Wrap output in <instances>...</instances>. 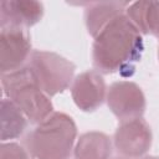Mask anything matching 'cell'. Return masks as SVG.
<instances>
[{
  "label": "cell",
  "mask_w": 159,
  "mask_h": 159,
  "mask_svg": "<svg viewBox=\"0 0 159 159\" xmlns=\"http://www.w3.org/2000/svg\"><path fill=\"white\" fill-rule=\"evenodd\" d=\"M142 52L140 31L124 12L96 36L93 62L98 70L106 73L119 71L123 77H129L134 73V63L140 60Z\"/></svg>",
  "instance_id": "6da1fadb"
},
{
  "label": "cell",
  "mask_w": 159,
  "mask_h": 159,
  "mask_svg": "<svg viewBox=\"0 0 159 159\" xmlns=\"http://www.w3.org/2000/svg\"><path fill=\"white\" fill-rule=\"evenodd\" d=\"M75 135L73 120L63 113H55L27 135L26 144L37 159H67Z\"/></svg>",
  "instance_id": "7a4b0ae2"
},
{
  "label": "cell",
  "mask_w": 159,
  "mask_h": 159,
  "mask_svg": "<svg viewBox=\"0 0 159 159\" xmlns=\"http://www.w3.org/2000/svg\"><path fill=\"white\" fill-rule=\"evenodd\" d=\"M4 92L32 122H42L52 111V104L42 93L30 68H19L2 76Z\"/></svg>",
  "instance_id": "3957f363"
},
{
  "label": "cell",
  "mask_w": 159,
  "mask_h": 159,
  "mask_svg": "<svg viewBox=\"0 0 159 159\" xmlns=\"http://www.w3.org/2000/svg\"><path fill=\"white\" fill-rule=\"evenodd\" d=\"M29 68L47 94H56L70 84L75 66L53 52L35 51Z\"/></svg>",
  "instance_id": "277c9868"
},
{
  "label": "cell",
  "mask_w": 159,
  "mask_h": 159,
  "mask_svg": "<svg viewBox=\"0 0 159 159\" xmlns=\"http://www.w3.org/2000/svg\"><path fill=\"white\" fill-rule=\"evenodd\" d=\"M108 106L122 119H133L144 112L145 102L140 88L132 82L113 83L108 92Z\"/></svg>",
  "instance_id": "5b68a950"
},
{
  "label": "cell",
  "mask_w": 159,
  "mask_h": 159,
  "mask_svg": "<svg viewBox=\"0 0 159 159\" xmlns=\"http://www.w3.org/2000/svg\"><path fill=\"white\" fill-rule=\"evenodd\" d=\"M1 71L14 72L30 52V37L25 29L1 27Z\"/></svg>",
  "instance_id": "8992f818"
},
{
  "label": "cell",
  "mask_w": 159,
  "mask_h": 159,
  "mask_svg": "<svg viewBox=\"0 0 159 159\" xmlns=\"http://www.w3.org/2000/svg\"><path fill=\"white\" fill-rule=\"evenodd\" d=\"M152 135L148 124L142 118L123 122L116 132V147L127 157H139L150 147Z\"/></svg>",
  "instance_id": "52a82bcc"
},
{
  "label": "cell",
  "mask_w": 159,
  "mask_h": 159,
  "mask_svg": "<svg viewBox=\"0 0 159 159\" xmlns=\"http://www.w3.org/2000/svg\"><path fill=\"white\" fill-rule=\"evenodd\" d=\"M43 15V5L39 1L5 0L0 2L1 27L26 29L37 24Z\"/></svg>",
  "instance_id": "ba28073f"
},
{
  "label": "cell",
  "mask_w": 159,
  "mask_h": 159,
  "mask_svg": "<svg viewBox=\"0 0 159 159\" xmlns=\"http://www.w3.org/2000/svg\"><path fill=\"white\" fill-rule=\"evenodd\" d=\"M75 103L83 111H94L104 98V82L102 77L88 71L77 77L72 88Z\"/></svg>",
  "instance_id": "9c48e42d"
},
{
  "label": "cell",
  "mask_w": 159,
  "mask_h": 159,
  "mask_svg": "<svg viewBox=\"0 0 159 159\" xmlns=\"http://www.w3.org/2000/svg\"><path fill=\"white\" fill-rule=\"evenodd\" d=\"M130 2L127 1H102L91 2L86 9V24L88 32L97 36L112 20L124 14Z\"/></svg>",
  "instance_id": "30bf717a"
},
{
  "label": "cell",
  "mask_w": 159,
  "mask_h": 159,
  "mask_svg": "<svg viewBox=\"0 0 159 159\" xmlns=\"http://www.w3.org/2000/svg\"><path fill=\"white\" fill-rule=\"evenodd\" d=\"M125 14L139 31L159 37V1L130 2Z\"/></svg>",
  "instance_id": "8fae6325"
},
{
  "label": "cell",
  "mask_w": 159,
  "mask_h": 159,
  "mask_svg": "<svg viewBox=\"0 0 159 159\" xmlns=\"http://www.w3.org/2000/svg\"><path fill=\"white\" fill-rule=\"evenodd\" d=\"M111 154V143L102 133L83 134L76 148V159H107Z\"/></svg>",
  "instance_id": "7c38bea8"
},
{
  "label": "cell",
  "mask_w": 159,
  "mask_h": 159,
  "mask_svg": "<svg viewBox=\"0 0 159 159\" xmlns=\"http://www.w3.org/2000/svg\"><path fill=\"white\" fill-rule=\"evenodd\" d=\"M26 117L11 101L2 99V140L12 139L22 134L26 128Z\"/></svg>",
  "instance_id": "4fadbf2b"
},
{
  "label": "cell",
  "mask_w": 159,
  "mask_h": 159,
  "mask_svg": "<svg viewBox=\"0 0 159 159\" xmlns=\"http://www.w3.org/2000/svg\"><path fill=\"white\" fill-rule=\"evenodd\" d=\"M2 159H27V155L25 150L17 144H4Z\"/></svg>",
  "instance_id": "5bb4252c"
},
{
  "label": "cell",
  "mask_w": 159,
  "mask_h": 159,
  "mask_svg": "<svg viewBox=\"0 0 159 159\" xmlns=\"http://www.w3.org/2000/svg\"><path fill=\"white\" fill-rule=\"evenodd\" d=\"M144 159H159L158 157H148V158H144Z\"/></svg>",
  "instance_id": "9a60e30c"
}]
</instances>
